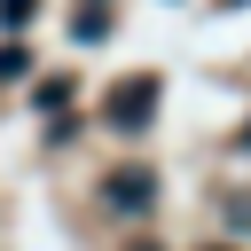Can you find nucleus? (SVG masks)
Returning a JSON list of instances; mask_svg holds the SVG:
<instances>
[{
    "instance_id": "f257e3e1",
    "label": "nucleus",
    "mask_w": 251,
    "mask_h": 251,
    "mask_svg": "<svg viewBox=\"0 0 251 251\" xmlns=\"http://www.w3.org/2000/svg\"><path fill=\"white\" fill-rule=\"evenodd\" d=\"M149 110H157V94H149V78H133V94H118V102H110V118H118V126H141Z\"/></svg>"
},
{
    "instance_id": "f03ea898",
    "label": "nucleus",
    "mask_w": 251,
    "mask_h": 251,
    "mask_svg": "<svg viewBox=\"0 0 251 251\" xmlns=\"http://www.w3.org/2000/svg\"><path fill=\"white\" fill-rule=\"evenodd\" d=\"M243 149H251V126H243Z\"/></svg>"
}]
</instances>
